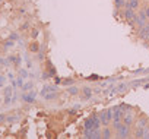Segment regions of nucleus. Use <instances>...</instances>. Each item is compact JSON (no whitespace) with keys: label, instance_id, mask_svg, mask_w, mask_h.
Masks as SVG:
<instances>
[{"label":"nucleus","instance_id":"1","mask_svg":"<svg viewBox=\"0 0 149 139\" xmlns=\"http://www.w3.org/2000/svg\"><path fill=\"white\" fill-rule=\"evenodd\" d=\"M100 119H101V123L102 124H108L113 120V110H104L100 114Z\"/></svg>","mask_w":149,"mask_h":139},{"label":"nucleus","instance_id":"2","mask_svg":"<svg viewBox=\"0 0 149 139\" xmlns=\"http://www.w3.org/2000/svg\"><path fill=\"white\" fill-rule=\"evenodd\" d=\"M116 129H117V136L118 138H127L129 136V127H127V124L118 123V126Z\"/></svg>","mask_w":149,"mask_h":139},{"label":"nucleus","instance_id":"3","mask_svg":"<svg viewBox=\"0 0 149 139\" xmlns=\"http://www.w3.org/2000/svg\"><path fill=\"white\" fill-rule=\"evenodd\" d=\"M133 10H134V9H132V8H126V10H124V16H126L127 21H130V24H134V16H136V13H134Z\"/></svg>","mask_w":149,"mask_h":139},{"label":"nucleus","instance_id":"4","mask_svg":"<svg viewBox=\"0 0 149 139\" xmlns=\"http://www.w3.org/2000/svg\"><path fill=\"white\" fill-rule=\"evenodd\" d=\"M121 119H123V110L118 108V107H116V108L113 110V120H114V122H120Z\"/></svg>","mask_w":149,"mask_h":139},{"label":"nucleus","instance_id":"5","mask_svg":"<svg viewBox=\"0 0 149 139\" xmlns=\"http://www.w3.org/2000/svg\"><path fill=\"white\" fill-rule=\"evenodd\" d=\"M92 129H95L94 122H92V119H88V120L85 122V130H92Z\"/></svg>","mask_w":149,"mask_h":139},{"label":"nucleus","instance_id":"6","mask_svg":"<svg viewBox=\"0 0 149 139\" xmlns=\"http://www.w3.org/2000/svg\"><path fill=\"white\" fill-rule=\"evenodd\" d=\"M133 123V116H132V113H127L126 116H124V124H132Z\"/></svg>","mask_w":149,"mask_h":139},{"label":"nucleus","instance_id":"7","mask_svg":"<svg viewBox=\"0 0 149 139\" xmlns=\"http://www.w3.org/2000/svg\"><path fill=\"white\" fill-rule=\"evenodd\" d=\"M82 92H84V97H85L86 100H88V98H91V95H92V91H91L89 88H84V91H82Z\"/></svg>","mask_w":149,"mask_h":139},{"label":"nucleus","instance_id":"8","mask_svg":"<svg viewBox=\"0 0 149 139\" xmlns=\"http://www.w3.org/2000/svg\"><path fill=\"white\" fill-rule=\"evenodd\" d=\"M143 132H145V127H139L136 132V138H143Z\"/></svg>","mask_w":149,"mask_h":139},{"label":"nucleus","instance_id":"9","mask_svg":"<svg viewBox=\"0 0 149 139\" xmlns=\"http://www.w3.org/2000/svg\"><path fill=\"white\" fill-rule=\"evenodd\" d=\"M126 3H124V0H116V6L117 8H123Z\"/></svg>","mask_w":149,"mask_h":139},{"label":"nucleus","instance_id":"10","mask_svg":"<svg viewBox=\"0 0 149 139\" xmlns=\"http://www.w3.org/2000/svg\"><path fill=\"white\" fill-rule=\"evenodd\" d=\"M102 138H111V132L108 129H104V133H102Z\"/></svg>","mask_w":149,"mask_h":139},{"label":"nucleus","instance_id":"11","mask_svg":"<svg viewBox=\"0 0 149 139\" xmlns=\"http://www.w3.org/2000/svg\"><path fill=\"white\" fill-rule=\"evenodd\" d=\"M137 126H139V127H146V120H145V119H142V120H139V123H137Z\"/></svg>","mask_w":149,"mask_h":139},{"label":"nucleus","instance_id":"12","mask_svg":"<svg viewBox=\"0 0 149 139\" xmlns=\"http://www.w3.org/2000/svg\"><path fill=\"white\" fill-rule=\"evenodd\" d=\"M69 92H70V94H73V95H76V94L79 92V89H78V88H70V89H69Z\"/></svg>","mask_w":149,"mask_h":139},{"label":"nucleus","instance_id":"13","mask_svg":"<svg viewBox=\"0 0 149 139\" xmlns=\"http://www.w3.org/2000/svg\"><path fill=\"white\" fill-rule=\"evenodd\" d=\"M24 100H25V101H28V103H32V101H34V98H32V97H29V95H24Z\"/></svg>","mask_w":149,"mask_h":139},{"label":"nucleus","instance_id":"14","mask_svg":"<svg viewBox=\"0 0 149 139\" xmlns=\"http://www.w3.org/2000/svg\"><path fill=\"white\" fill-rule=\"evenodd\" d=\"M143 138H149V127H145V132H143Z\"/></svg>","mask_w":149,"mask_h":139},{"label":"nucleus","instance_id":"15","mask_svg":"<svg viewBox=\"0 0 149 139\" xmlns=\"http://www.w3.org/2000/svg\"><path fill=\"white\" fill-rule=\"evenodd\" d=\"M10 40H12V41L18 40V34H12V35H10Z\"/></svg>","mask_w":149,"mask_h":139},{"label":"nucleus","instance_id":"16","mask_svg":"<svg viewBox=\"0 0 149 139\" xmlns=\"http://www.w3.org/2000/svg\"><path fill=\"white\" fill-rule=\"evenodd\" d=\"M31 50H32V51H37V50H38V45H37V44H32V45H31Z\"/></svg>","mask_w":149,"mask_h":139},{"label":"nucleus","instance_id":"17","mask_svg":"<svg viewBox=\"0 0 149 139\" xmlns=\"http://www.w3.org/2000/svg\"><path fill=\"white\" fill-rule=\"evenodd\" d=\"M145 12H146V16H148V19H149V6L145 9Z\"/></svg>","mask_w":149,"mask_h":139},{"label":"nucleus","instance_id":"18","mask_svg":"<svg viewBox=\"0 0 149 139\" xmlns=\"http://www.w3.org/2000/svg\"><path fill=\"white\" fill-rule=\"evenodd\" d=\"M3 120H5V116L2 114V116H0V122H3Z\"/></svg>","mask_w":149,"mask_h":139}]
</instances>
